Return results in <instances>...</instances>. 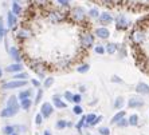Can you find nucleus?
<instances>
[{
	"label": "nucleus",
	"mask_w": 149,
	"mask_h": 135,
	"mask_svg": "<svg viewBox=\"0 0 149 135\" xmlns=\"http://www.w3.org/2000/svg\"><path fill=\"white\" fill-rule=\"evenodd\" d=\"M69 16L73 19L74 21H78V23H82V21L86 20L87 17V12L85 11V8L79 7V6H75L71 10L69 11Z\"/></svg>",
	"instance_id": "nucleus-1"
},
{
	"label": "nucleus",
	"mask_w": 149,
	"mask_h": 135,
	"mask_svg": "<svg viewBox=\"0 0 149 135\" xmlns=\"http://www.w3.org/2000/svg\"><path fill=\"white\" fill-rule=\"evenodd\" d=\"M46 17H47V20L50 23L56 24V23H61V21H63L66 19V14L59 10H49L46 12Z\"/></svg>",
	"instance_id": "nucleus-2"
},
{
	"label": "nucleus",
	"mask_w": 149,
	"mask_h": 135,
	"mask_svg": "<svg viewBox=\"0 0 149 135\" xmlns=\"http://www.w3.org/2000/svg\"><path fill=\"white\" fill-rule=\"evenodd\" d=\"M114 23H116V28H117V31H125V30H128L129 28V25L132 24L130 20H129L125 15H117L116 19H114Z\"/></svg>",
	"instance_id": "nucleus-3"
},
{
	"label": "nucleus",
	"mask_w": 149,
	"mask_h": 135,
	"mask_svg": "<svg viewBox=\"0 0 149 135\" xmlns=\"http://www.w3.org/2000/svg\"><path fill=\"white\" fill-rule=\"evenodd\" d=\"M94 42H95V36L91 32H86L81 36V45L83 48H91L94 45Z\"/></svg>",
	"instance_id": "nucleus-4"
},
{
	"label": "nucleus",
	"mask_w": 149,
	"mask_h": 135,
	"mask_svg": "<svg viewBox=\"0 0 149 135\" xmlns=\"http://www.w3.org/2000/svg\"><path fill=\"white\" fill-rule=\"evenodd\" d=\"M26 84H27L26 80H15V79H12V80H10V82L3 83L1 88H3V90H16V88L26 87Z\"/></svg>",
	"instance_id": "nucleus-5"
},
{
	"label": "nucleus",
	"mask_w": 149,
	"mask_h": 135,
	"mask_svg": "<svg viewBox=\"0 0 149 135\" xmlns=\"http://www.w3.org/2000/svg\"><path fill=\"white\" fill-rule=\"evenodd\" d=\"M144 39H145V34H144V31H142L141 28H136V30L132 31V34H130V40L134 44H141L144 42Z\"/></svg>",
	"instance_id": "nucleus-6"
},
{
	"label": "nucleus",
	"mask_w": 149,
	"mask_h": 135,
	"mask_svg": "<svg viewBox=\"0 0 149 135\" xmlns=\"http://www.w3.org/2000/svg\"><path fill=\"white\" fill-rule=\"evenodd\" d=\"M15 38L19 39V40H26V39H30L32 36V31L28 27H22L19 30H15Z\"/></svg>",
	"instance_id": "nucleus-7"
},
{
	"label": "nucleus",
	"mask_w": 149,
	"mask_h": 135,
	"mask_svg": "<svg viewBox=\"0 0 149 135\" xmlns=\"http://www.w3.org/2000/svg\"><path fill=\"white\" fill-rule=\"evenodd\" d=\"M52 112H54V106H52V103H50V102H45V103H42L40 106V114L43 118H50L52 115Z\"/></svg>",
	"instance_id": "nucleus-8"
},
{
	"label": "nucleus",
	"mask_w": 149,
	"mask_h": 135,
	"mask_svg": "<svg viewBox=\"0 0 149 135\" xmlns=\"http://www.w3.org/2000/svg\"><path fill=\"white\" fill-rule=\"evenodd\" d=\"M98 21H100V24L102 25V27H106V25H109L110 23H113L114 19H113V16H111L109 12H102V14H100V16H98Z\"/></svg>",
	"instance_id": "nucleus-9"
},
{
	"label": "nucleus",
	"mask_w": 149,
	"mask_h": 135,
	"mask_svg": "<svg viewBox=\"0 0 149 135\" xmlns=\"http://www.w3.org/2000/svg\"><path fill=\"white\" fill-rule=\"evenodd\" d=\"M7 28L8 30H16V25H17V16L16 15H14L11 11H8L7 12Z\"/></svg>",
	"instance_id": "nucleus-10"
},
{
	"label": "nucleus",
	"mask_w": 149,
	"mask_h": 135,
	"mask_svg": "<svg viewBox=\"0 0 149 135\" xmlns=\"http://www.w3.org/2000/svg\"><path fill=\"white\" fill-rule=\"evenodd\" d=\"M7 52H8V55L11 56V59L15 60V63H20L22 62V55H20V51H19L17 47L12 45V47H10V48L7 50Z\"/></svg>",
	"instance_id": "nucleus-11"
},
{
	"label": "nucleus",
	"mask_w": 149,
	"mask_h": 135,
	"mask_svg": "<svg viewBox=\"0 0 149 135\" xmlns=\"http://www.w3.org/2000/svg\"><path fill=\"white\" fill-rule=\"evenodd\" d=\"M94 36L98 39H102V40H106L110 36V31L106 27H100L94 31Z\"/></svg>",
	"instance_id": "nucleus-12"
},
{
	"label": "nucleus",
	"mask_w": 149,
	"mask_h": 135,
	"mask_svg": "<svg viewBox=\"0 0 149 135\" xmlns=\"http://www.w3.org/2000/svg\"><path fill=\"white\" fill-rule=\"evenodd\" d=\"M52 106L56 108H66L67 107V103L63 101V98L58 94H55L54 96H52Z\"/></svg>",
	"instance_id": "nucleus-13"
},
{
	"label": "nucleus",
	"mask_w": 149,
	"mask_h": 135,
	"mask_svg": "<svg viewBox=\"0 0 149 135\" xmlns=\"http://www.w3.org/2000/svg\"><path fill=\"white\" fill-rule=\"evenodd\" d=\"M6 71H7L8 74H17V72H22L23 71V64L22 63H12V64H8L7 67H6Z\"/></svg>",
	"instance_id": "nucleus-14"
},
{
	"label": "nucleus",
	"mask_w": 149,
	"mask_h": 135,
	"mask_svg": "<svg viewBox=\"0 0 149 135\" xmlns=\"http://www.w3.org/2000/svg\"><path fill=\"white\" fill-rule=\"evenodd\" d=\"M17 101H19V99H17L16 95H11V96L7 99V107L14 108V110L19 111L20 110V104H19V102Z\"/></svg>",
	"instance_id": "nucleus-15"
},
{
	"label": "nucleus",
	"mask_w": 149,
	"mask_h": 135,
	"mask_svg": "<svg viewBox=\"0 0 149 135\" xmlns=\"http://www.w3.org/2000/svg\"><path fill=\"white\" fill-rule=\"evenodd\" d=\"M128 106L130 108H140V107L144 106V101H142L141 98H139V96H133V98H130V99L128 101Z\"/></svg>",
	"instance_id": "nucleus-16"
},
{
	"label": "nucleus",
	"mask_w": 149,
	"mask_h": 135,
	"mask_svg": "<svg viewBox=\"0 0 149 135\" xmlns=\"http://www.w3.org/2000/svg\"><path fill=\"white\" fill-rule=\"evenodd\" d=\"M17 112H19V111H16V110H14V108H10V107L6 106L3 110L0 111V116H1V118H12V116H15Z\"/></svg>",
	"instance_id": "nucleus-17"
},
{
	"label": "nucleus",
	"mask_w": 149,
	"mask_h": 135,
	"mask_svg": "<svg viewBox=\"0 0 149 135\" xmlns=\"http://www.w3.org/2000/svg\"><path fill=\"white\" fill-rule=\"evenodd\" d=\"M136 92L141 94V95H148L149 96V86L144 82H140L137 86H136Z\"/></svg>",
	"instance_id": "nucleus-18"
},
{
	"label": "nucleus",
	"mask_w": 149,
	"mask_h": 135,
	"mask_svg": "<svg viewBox=\"0 0 149 135\" xmlns=\"http://www.w3.org/2000/svg\"><path fill=\"white\" fill-rule=\"evenodd\" d=\"M19 104H20V108H23L24 111H28L30 108L32 107L34 101H31V98H26V99H22Z\"/></svg>",
	"instance_id": "nucleus-19"
},
{
	"label": "nucleus",
	"mask_w": 149,
	"mask_h": 135,
	"mask_svg": "<svg viewBox=\"0 0 149 135\" xmlns=\"http://www.w3.org/2000/svg\"><path fill=\"white\" fill-rule=\"evenodd\" d=\"M11 12H12L14 15H16V16L22 15V12H23L22 4L20 3H16V1H12V4H11Z\"/></svg>",
	"instance_id": "nucleus-20"
},
{
	"label": "nucleus",
	"mask_w": 149,
	"mask_h": 135,
	"mask_svg": "<svg viewBox=\"0 0 149 135\" xmlns=\"http://www.w3.org/2000/svg\"><path fill=\"white\" fill-rule=\"evenodd\" d=\"M105 51L109 55H114L118 51V44H116V43H108V44L105 45Z\"/></svg>",
	"instance_id": "nucleus-21"
},
{
	"label": "nucleus",
	"mask_w": 149,
	"mask_h": 135,
	"mask_svg": "<svg viewBox=\"0 0 149 135\" xmlns=\"http://www.w3.org/2000/svg\"><path fill=\"white\" fill-rule=\"evenodd\" d=\"M7 34H8V28L4 25V19L0 16V43L4 40V38H6Z\"/></svg>",
	"instance_id": "nucleus-22"
},
{
	"label": "nucleus",
	"mask_w": 149,
	"mask_h": 135,
	"mask_svg": "<svg viewBox=\"0 0 149 135\" xmlns=\"http://www.w3.org/2000/svg\"><path fill=\"white\" fill-rule=\"evenodd\" d=\"M32 94H34V91H32L31 88H28V90H24V91H22V92L17 94V99L22 101V99H26V98H31Z\"/></svg>",
	"instance_id": "nucleus-23"
},
{
	"label": "nucleus",
	"mask_w": 149,
	"mask_h": 135,
	"mask_svg": "<svg viewBox=\"0 0 149 135\" xmlns=\"http://www.w3.org/2000/svg\"><path fill=\"white\" fill-rule=\"evenodd\" d=\"M100 10H98L97 7H93V8H90V10H89V12H87V16L90 17V19H98V16H100Z\"/></svg>",
	"instance_id": "nucleus-24"
},
{
	"label": "nucleus",
	"mask_w": 149,
	"mask_h": 135,
	"mask_svg": "<svg viewBox=\"0 0 149 135\" xmlns=\"http://www.w3.org/2000/svg\"><path fill=\"white\" fill-rule=\"evenodd\" d=\"M124 104H125V99L122 96H118V98H116L114 103H113V108H116V110H120V108H121Z\"/></svg>",
	"instance_id": "nucleus-25"
},
{
	"label": "nucleus",
	"mask_w": 149,
	"mask_h": 135,
	"mask_svg": "<svg viewBox=\"0 0 149 135\" xmlns=\"http://www.w3.org/2000/svg\"><path fill=\"white\" fill-rule=\"evenodd\" d=\"M122 118H125V111H118L117 114H114V116H113V118H111V123H113V125H117V122H120L121 121Z\"/></svg>",
	"instance_id": "nucleus-26"
},
{
	"label": "nucleus",
	"mask_w": 149,
	"mask_h": 135,
	"mask_svg": "<svg viewBox=\"0 0 149 135\" xmlns=\"http://www.w3.org/2000/svg\"><path fill=\"white\" fill-rule=\"evenodd\" d=\"M95 118H97V115L95 114H87L86 115V127H90V126H93L94 121H95Z\"/></svg>",
	"instance_id": "nucleus-27"
},
{
	"label": "nucleus",
	"mask_w": 149,
	"mask_h": 135,
	"mask_svg": "<svg viewBox=\"0 0 149 135\" xmlns=\"http://www.w3.org/2000/svg\"><path fill=\"white\" fill-rule=\"evenodd\" d=\"M89 70H90V66H89L87 63H82L81 66H78L77 71L79 74H86V72H89Z\"/></svg>",
	"instance_id": "nucleus-28"
},
{
	"label": "nucleus",
	"mask_w": 149,
	"mask_h": 135,
	"mask_svg": "<svg viewBox=\"0 0 149 135\" xmlns=\"http://www.w3.org/2000/svg\"><path fill=\"white\" fill-rule=\"evenodd\" d=\"M1 132H3L4 135H11V134H14L15 132V127L14 126H4L3 128H1Z\"/></svg>",
	"instance_id": "nucleus-29"
},
{
	"label": "nucleus",
	"mask_w": 149,
	"mask_h": 135,
	"mask_svg": "<svg viewBox=\"0 0 149 135\" xmlns=\"http://www.w3.org/2000/svg\"><path fill=\"white\" fill-rule=\"evenodd\" d=\"M128 122H129V126H137L139 125V115H136V114L130 115L128 118Z\"/></svg>",
	"instance_id": "nucleus-30"
},
{
	"label": "nucleus",
	"mask_w": 149,
	"mask_h": 135,
	"mask_svg": "<svg viewBox=\"0 0 149 135\" xmlns=\"http://www.w3.org/2000/svg\"><path fill=\"white\" fill-rule=\"evenodd\" d=\"M42 99H43V90H42V88H38V92H36V96H35L34 104L38 106V104L42 102Z\"/></svg>",
	"instance_id": "nucleus-31"
},
{
	"label": "nucleus",
	"mask_w": 149,
	"mask_h": 135,
	"mask_svg": "<svg viewBox=\"0 0 149 135\" xmlns=\"http://www.w3.org/2000/svg\"><path fill=\"white\" fill-rule=\"evenodd\" d=\"M28 78V75L26 72H17V74H14V78L12 79H15V80H26Z\"/></svg>",
	"instance_id": "nucleus-32"
},
{
	"label": "nucleus",
	"mask_w": 149,
	"mask_h": 135,
	"mask_svg": "<svg viewBox=\"0 0 149 135\" xmlns=\"http://www.w3.org/2000/svg\"><path fill=\"white\" fill-rule=\"evenodd\" d=\"M94 52L97 54V55H104V54H106V51H105V45L102 44H98L94 47Z\"/></svg>",
	"instance_id": "nucleus-33"
},
{
	"label": "nucleus",
	"mask_w": 149,
	"mask_h": 135,
	"mask_svg": "<svg viewBox=\"0 0 149 135\" xmlns=\"http://www.w3.org/2000/svg\"><path fill=\"white\" fill-rule=\"evenodd\" d=\"M32 4H36V6H42V7H46L49 4H52L49 0H32Z\"/></svg>",
	"instance_id": "nucleus-34"
},
{
	"label": "nucleus",
	"mask_w": 149,
	"mask_h": 135,
	"mask_svg": "<svg viewBox=\"0 0 149 135\" xmlns=\"http://www.w3.org/2000/svg\"><path fill=\"white\" fill-rule=\"evenodd\" d=\"M56 128L58 130H63V128H66L67 127V122L66 121H63V119H59V121H56Z\"/></svg>",
	"instance_id": "nucleus-35"
},
{
	"label": "nucleus",
	"mask_w": 149,
	"mask_h": 135,
	"mask_svg": "<svg viewBox=\"0 0 149 135\" xmlns=\"http://www.w3.org/2000/svg\"><path fill=\"white\" fill-rule=\"evenodd\" d=\"M73 95L74 94L71 91H66V92L63 94V101L65 102H71L73 101Z\"/></svg>",
	"instance_id": "nucleus-36"
},
{
	"label": "nucleus",
	"mask_w": 149,
	"mask_h": 135,
	"mask_svg": "<svg viewBox=\"0 0 149 135\" xmlns=\"http://www.w3.org/2000/svg\"><path fill=\"white\" fill-rule=\"evenodd\" d=\"M52 84H54V78H51V76L46 78V79H45V83H43V86H45L46 88H50Z\"/></svg>",
	"instance_id": "nucleus-37"
},
{
	"label": "nucleus",
	"mask_w": 149,
	"mask_h": 135,
	"mask_svg": "<svg viewBox=\"0 0 149 135\" xmlns=\"http://www.w3.org/2000/svg\"><path fill=\"white\" fill-rule=\"evenodd\" d=\"M73 112L75 115H82V112H83L82 106H79V104H75V106L73 107Z\"/></svg>",
	"instance_id": "nucleus-38"
},
{
	"label": "nucleus",
	"mask_w": 149,
	"mask_h": 135,
	"mask_svg": "<svg viewBox=\"0 0 149 135\" xmlns=\"http://www.w3.org/2000/svg\"><path fill=\"white\" fill-rule=\"evenodd\" d=\"M73 103H75V104H79L81 102H82V95L81 94H74L73 95Z\"/></svg>",
	"instance_id": "nucleus-39"
},
{
	"label": "nucleus",
	"mask_w": 149,
	"mask_h": 135,
	"mask_svg": "<svg viewBox=\"0 0 149 135\" xmlns=\"http://www.w3.org/2000/svg\"><path fill=\"white\" fill-rule=\"evenodd\" d=\"M117 126H118V127H121V128H124V127H128V126H129V122H128V119H126V118H122L120 122H117Z\"/></svg>",
	"instance_id": "nucleus-40"
},
{
	"label": "nucleus",
	"mask_w": 149,
	"mask_h": 135,
	"mask_svg": "<svg viewBox=\"0 0 149 135\" xmlns=\"http://www.w3.org/2000/svg\"><path fill=\"white\" fill-rule=\"evenodd\" d=\"M98 132H100L101 135H110V130H109V127H100L98 128Z\"/></svg>",
	"instance_id": "nucleus-41"
},
{
	"label": "nucleus",
	"mask_w": 149,
	"mask_h": 135,
	"mask_svg": "<svg viewBox=\"0 0 149 135\" xmlns=\"http://www.w3.org/2000/svg\"><path fill=\"white\" fill-rule=\"evenodd\" d=\"M118 55H120V58H124L125 55H126V50H125V45H121V47H118Z\"/></svg>",
	"instance_id": "nucleus-42"
},
{
	"label": "nucleus",
	"mask_w": 149,
	"mask_h": 135,
	"mask_svg": "<svg viewBox=\"0 0 149 135\" xmlns=\"http://www.w3.org/2000/svg\"><path fill=\"white\" fill-rule=\"evenodd\" d=\"M35 123L38 126H40L42 123H43V116H42V114L39 112V114H36V116H35Z\"/></svg>",
	"instance_id": "nucleus-43"
},
{
	"label": "nucleus",
	"mask_w": 149,
	"mask_h": 135,
	"mask_svg": "<svg viewBox=\"0 0 149 135\" xmlns=\"http://www.w3.org/2000/svg\"><path fill=\"white\" fill-rule=\"evenodd\" d=\"M56 1H58L62 7H69L70 3H71V0H56Z\"/></svg>",
	"instance_id": "nucleus-44"
},
{
	"label": "nucleus",
	"mask_w": 149,
	"mask_h": 135,
	"mask_svg": "<svg viewBox=\"0 0 149 135\" xmlns=\"http://www.w3.org/2000/svg\"><path fill=\"white\" fill-rule=\"evenodd\" d=\"M31 84L35 88H40V80H38V79H31Z\"/></svg>",
	"instance_id": "nucleus-45"
},
{
	"label": "nucleus",
	"mask_w": 149,
	"mask_h": 135,
	"mask_svg": "<svg viewBox=\"0 0 149 135\" xmlns=\"http://www.w3.org/2000/svg\"><path fill=\"white\" fill-rule=\"evenodd\" d=\"M111 82H113V83H122L121 78H120V76H117V75H113V76H111Z\"/></svg>",
	"instance_id": "nucleus-46"
},
{
	"label": "nucleus",
	"mask_w": 149,
	"mask_h": 135,
	"mask_svg": "<svg viewBox=\"0 0 149 135\" xmlns=\"http://www.w3.org/2000/svg\"><path fill=\"white\" fill-rule=\"evenodd\" d=\"M15 127V132H20V131H26L24 126H14Z\"/></svg>",
	"instance_id": "nucleus-47"
},
{
	"label": "nucleus",
	"mask_w": 149,
	"mask_h": 135,
	"mask_svg": "<svg viewBox=\"0 0 149 135\" xmlns=\"http://www.w3.org/2000/svg\"><path fill=\"white\" fill-rule=\"evenodd\" d=\"M105 6H114V1L116 0H101Z\"/></svg>",
	"instance_id": "nucleus-48"
},
{
	"label": "nucleus",
	"mask_w": 149,
	"mask_h": 135,
	"mask_svg": "<svg viewBox=\"0 0 149 135\" xmlns=\"http://www.w3.org/2000/svg\"><path fill=\"white\" fill-rule=\"evenodd\" d=\"M101 121H102V116H97V118H95V121H94V123H93V126H97Z\"/></svg>",
	"instance_id": "nucleus-49"
},
{
	"label": "nucleus",
	"mask_w": 149,
	"mask_h": 135,
	"mask_svg": "<svg viewBox=\"0 0 149 135\" xmlns=\"http://www.w3.org/2000/svg\"><path fill=\"white\" fill-rule=\"evenodd\" d=\"M79 91H81V92H83V91H85V86H81L79 87Z\"/></svg>",
	"instance_id": "nucleus-50"
},
{
	"label": "nucleus",
	"mask_w": 149,
	"mask_h": 135,
	"mask_svg": "<svg viewBox=\"0 0 149 135\" xmlns=\"http://www.w3.org/2000/svg\"><path fill=\"white\" fill-rule=\"evenodd\" d=\"M43 135H51V132H50V131H47V130H46V131L43 132Z\"/></svg>",
	"instance_id": "nucleus-51"
},
{
	"label": "nucleus",
	"mask_w": 149,
	"mask_h": 135,
	"mask_svg": "<svg viewBox=\"0 0 149 135\" xmlns=\"http://www.w3.org/2000/svg\"><path fill=\"white\" fill-rule=\"evenodd\" d=\"M3 76V70H1V67H0V78Z\"/></svg>",
	"instance_id": "nucleus-52"
},
{
	"label": "nucleus",
	"mask_w": 149,
	"mask_h": 135,
	"mask_svg": "<svg viewBox=\"0 0 149 135\" xmlns=\"http://www.w3.org/2000/svg\"><path fill=\"white\" fill-rule=\"evenodd\" d=\"M11 135H19V134H17V132H14V134H11Z\"/></svg>",
	"instance_id": "nucleus-53"
}]
</instances>
